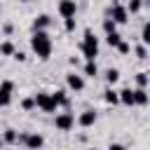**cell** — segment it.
<instances>
[{
  "label": "cell",
  "mask_w": 150,
  "mask_h": 150,
  "mask_svg": "<svg viewBox=\"0 0 150 150\" xmlns=\"http://www.w3.org/2000/svg\"><path fill=\"white\" fill-rule=\"evenodd\" d=\"M2 145H5V141H2V136H0V150H2Z\"/></svg>",
  "instance_id": "obj_31"
},
{
  "label": "cell",
  "mask_w": 150,
  "mask_h": 150,
  "mask_svg": "<svg viewBox=\"0 0 150 150\" xmlns=\"http://www.w3.org/2000/svg\"><path fill=\"white\" fill-rule=\"evenodd\" d=\"M0 9H2V7H0Z\"/></svg>",
  "instance_id": "obj_34"
},
{
  "label": "cell",
  "mask_w": 150,
  "mask_h": 150,
  "mask_svg": "<svg viewBox=\"0 0 150 150\" xmlns=\"http://www.w3.org/2000/svg\"><path fill=\"white\" fill-rule=\"evenodd\" d=\"M49 23H52L49 14H40V16H35V21H33V30H47Z\"/></svg>",
  "instance_id": "obj_11"
},
{
  "label": "cell",
  "mask_w": 150,
  "mask_h": 150,
  "mask_svg": "<svg viewBox=\"0 0 150 150\" xmlns=\"http://www.w3.org/2000/svg\"><path fill=\"white\" fill-rule=\"evenodd\" d=\"M96 117H98L96 110L89 108V110H84V112L77 117V124H80V127H94V124H96Z\"/></svg>",
  "instance_id": "obj_10"
},
{
  "label": "cell",
  "mask_w": 150,
  "mask_h": 150,
  "mask_svg": "<svg viewBox=\"0 0 150 150\" xmlns=\"http://www.w3.org/2000/svg\"><path fill=\"white\" fill-rule=\"evenodd\" d=\"M148 82H150V73H138V75H136V84H138V87H145Z\"/></svg>",
  "instance_id": "obj_23"
},
{
  "label": "cell",
  "mask_w": 150,
  "mask_h": 150,
  "mask_svg": "<svg viewBox=\"0 0 150 150\" xmlns=\"http://www.w3.org/2000/svg\"><path fill=\"white\" fill-rule=\"evenodd\" d=\"M30 49L35 52V56L40 61H47L52 56V38L47 35V30H35L30 38Z\"/></svg>",
  "instance_id": "obj_1"
},
{
  "label": "cell",
  "mask_w": 150,
  "mask_h": 150,
  "mask_svg": "<svg viewBox=\"0 0 150 150\" xmlns=\"http://www.w3.org/2000/svg\"><path fill=\"white\" fill-rule=\"evenodd\" d=\"M103 98H105V103L115 105V103H120V91H115V89H105V91H103Z\"/></svg>",
  "instance_id": "obj_14"
},
{
  "label": "cell",
  "mask_w": 150,
  "mask_h": 150,
  "mask_svg": "<svg viewBox=\"0 0 150 150\" xmlns=\"http://www.w3.org/2000/svg\"><path fill=\"white\" fill-rule=\"evenodd\" d=\"M75 16H70V19H66V30H75Z\"/></svg>",
  "instance_id": "obj_29"
},
{
  "label": "cell",
  "mask_w": 150,
  "mask_h": 150,
  "mask_svg": "<svg viewBox=\"0 0 150 150\" xmlns=\"http://www.w3.org/2000/svg\"><path fill=\"white\" fill-rule=\"evenodd\" d=\"M108 150H127V148H124L122 143H110V145H108Z\"/></svg>",
  "instance_id": "obj_30"
},
{
  "label": "cell",
  "mask_w": 150,
  "mask_h": 150,
  "mask_svg": "<svg viewBox=\"0 0 150 150\" xmlns=\"http://www.w3.org/2000/svg\"><path fill=\"white\" fill-rule=\"evenodd\" d=\"M54 127H56L59 131H70V129L75 127V117H73V112H59V115L54 117Z\"/></svg>",
  "instance_id": "obj_5"
},
{
  "label": "cell",
  "mask_w": 150,
  "mask_h": 150,
  "mask_svg": "<svg viewBox=\"0 0 150 150\" xmlns=\"http://www.w3.org/2000/svg\"><path fill=\"white\" fill-rule=\"evenodd\" d=\"M110 19H112L115 23H127V21H129V9H127L124 5H120V2H115L112 9H110Z\"/></svg>",
  "instance_id": "obj_7"
},
{
  "label": "cell",
  "mask_w": 150,
  "mask_h": 150,
  "mask_svg": "<svg viewBox=\"0 0 150 150\" xmlns=\"http://www.w3.org/2000/svg\"><path fill=\"white\" fill-rule=\"evenodd\" d=\"M19 143H23L26 145V150H40L42 145H45V138L40 136V134H30V131H23V134H19Z\"/></svg>",
  "instance_id": "obj_4"
},
{
  "label": "cell",
  "mask_w": 150,
  "mask_h": 150,
  "mask_svg": "<svg viewBox=\"0 0 150 150\" xmlns=\"http://www.w3.org/2000/svg\"><path fill=\"white\" fill-rule=\"evenodd\" d=\"M105 80H108V84H115V82L120 80V70H117V68H108V70H105Z\"/></svg>",
  "instance_id": "obj_19"
},
{
  "label": "cell",
  "mask_w": 150,
  "mask_h": 150,
  "mask_svg": "<svg viewBox=\"0 0 150 150\" xmlns=\"http://www.w3.org/2000/svg\"><path fill=\"white\" fill-rule=\"evenodd\" d=\"M35 105H38V103H35V96H33V98H23V101H21V108H23V110H33Z\"/></svg>",
  "instance_id": "obj_25"
},
{
  "label": "cell",
  "mask_w": 150,
  "mask_h": 150,
  "mask_svg": "<svg viewBox=\"0 0 150 150\" xmlns=\"http://www.w3.org/2000/svg\"><path fill=\"white\" fill-rule=\"evenodd\" d=\"M12 59H16V61H21V63H23V61H26V59H28V56H26V52H21V49H16V52H14V56H12Z\"/></svg>",
  "instance_id": "obj_28"
},
{
  "label": "cell",
  "mask_w": 150,
  "mask_h": 150,
  "mask_svg": "<svg viewBox=\"0 0 150 150\" xmlns=\"http://www.w3.org/2000/svg\"><path fill=\"white\" fill-rule=\"evenodd\" d=\"M14 52H16V49H14V45H12L9 40L0 45V54H2V56H14Z\"/></svg>",
  "instance_id": "obj_18"
},
{
  "label": "cell",
  "mask_w": 150,
  "mask_h": 150,
  "mask_svg": "<svg viewBox=\"0 0 150 150\" xmlns=\"http://www.w3.org/2000/svg\"><path fill=\"white\" fill-rule=\"evenodd\" d=\"M148 101H150V96H148V91H145L143 87L134 89V103H136V105H148Z\"/></svg>",
  "instance_id": "obj_12"
},
{
  "label": "cell",
  "mask_w": 150,
  "mask_h": 150,
  "mask_svg": "<svg viewBox=\"0 0 150 150\" xmlns=\"http://www.w3.org/2000/svg\"><path fill=\"white\" fill-rule=\"evenodd\" d=\"M136 56H138V59H145V56H148V49H145L143 45H138V47H136Z\"/></svg>",
  "instance_id": "obj_27"
},
{
  "label": "cell",
  "mask_w": 150,
  "mask_h": 150,
  "mask_svg": "<svg viewBox=\"0 0 150 150\" xmlns=\"http://www.w3.org/2000/svg\"><path fill=\"white\" fill-rule=\"evenodd\" d=\"M120 103H124V105H136V103H134V89H122V91H120Z\"/></svg>",
  "instance_id": "obj_13"
},
{
  "label": "cell",
  "mask_w": 150,
  "mask_h": 150,
  "mask_svg": "<svg viewBox=\"0 0 150 150\" xmlns=\"http://www.w3.org/2000/svg\"><path fill=\"white\" fill-rule=\"evenodd\" d=\"M84 75H87V77H96V75H98L96 61H87V63H84Z\"/></svg>",
  "instance_id": "obj_16"
},
{
  "label": "cell",
  "mask_w": 150,
  "mask_h": 150,
  "mask_svg": "<svg viewBox=\"0 0 150 150\" xmlns=\"http://www.w3.org/2000/svg\"><path fill=\"white\" fill-rule=\"evenodd\" d=\"M52 96H54V101H56L59 105H68V96H66V91H63V89H56Z\"/></svg>",
  "instance_id": "obj_20"
},
{
  "label": "cell",
  "mask_w": 150,
  "mask_h": 150,
  "mask_svg": "<svg viewBox=\"0 0 150 150\" xmlns=\"http://www.w3.org/2000/svg\"><path fill=\"white\" fill-rule=\"evenodd\" d=\"M12 91H14V82L12 80L0 82V108H5V105L12 103Z\"/></svg>",
  "instance_id": "obj_6"
},
{
  "label": "cell",
  "mask_w": 150,
  "mask_h": 150,
  "mask_svg": "<svg viewBox=\"0 0 150 150\" xmlns=\"http://www.w3.org/2000/svg\"><path fill=\"white\" fill-rule=\"evenodd\" d=\"M105 42H108L110 47H115V49H117V45L122 42V35H120L117 30H115V33H108V35H105Z\"/></svg>",
  "instance_id": "obj_17"
},
{
  "label": "cell",
  "mask_w": 150,
  "mask_h": 150,
  "mask_svg": "<svg viewBox=\"0 0 150 150\" xmlns=\"http://www.w3.org/2000/svg\"><path fill=\"white\" fill-rule=\"evenodd\" d=\"M141 40H143V45H150V21L143 26V30H141Z\"/></svg>",
  "instance_id": "obj_24"
},
{
  "label": "cell",
  "mask_w": 150,
  "mask_h": 150,
  "mask_svg": "<svg viewBox=\"0 0 150 150\" xmlns=\"http://www.w3.org/2000/svg\"><path fill=\"white\" fill-rule=\"evenodd\" d=\"M66 84H68V89H73V91H82V89H84V77L77 75V73H68V75H66Z\"/></svg>",
  "instance_id": "obj_9"
},
{
  "label": "cell",
  "mask_w": 150,
  "mask_h": 150,
  "mask_svg": "<svg viewBox=\"0 0 150 150\" xmlns=\"http://www.w3.org/2000/svg\"><path fill=\"white\" fill-rule=\"evenodd\" d=\"M2 141H5V143H19L16 129H5V131H2Z\"/></svg>",
  "instance_id": "obj_15"
},
{
  "label": "cell",
  "mask_w": 150,
  "mask_h": 150,
  "mask_svg": "<svg viewBox=\"0 0 150 150\" xmlns=\"http://www.w3.org/2000/svg\"><path fill=\"white\" fill-rule=\"evenodd\" d=\"M35 103H38V108L42 112H56V108H59V103L54 101V96L49 91H38L35 94Z\"/></svg>",
  "instance_id": "obj_3"
},
{
  "label": "cell",
  "mask_w": 150,
  "mask_h": 150,
  "mask_svg": "<svg viewBox=\"0 0 150 150\" xmlns=\"http://www.w3.org/2000/svg\"><path fill=\"white\" fill-rule=\"evenodd\" d=\"M117 52H120V54H129V52H131V47H129V42H124V40H122V42L117 45Z\"/></svg>",
  "instance_id": "obj_26"
},
{
  "label": "cell",
  "mask_w": 150,
  "mask_h": 150,
  "mask_svg": "<svg viewBox=\"0 0 150 150\" xmlns=\"http://www.w3.org/2000/svg\"><path fill=\"white\" fill-rule=\"evenodd\" d=\"M80 49H82V54H84L87 61H94V59L98 56V40H96V35H94L89 28L84 30V40H82Z\"/></svg>",
  "instance_id": "obj_2"
},
{
  "label": "cell",
  "mask_w": 150,
  "mask_h": 150,
  "mask_svg": "<svg viewBox=\"0 0 150 150\" xmlns=\"http://www.w3.org/2000/svg\"><path fill=\"white\" fill-rule=\"evenodd\" d=\"M75 12H77V2H75V0H61V2H59V14H61L63 19L75 16Z\"/></svg>",
  "instance_id": "obj_8"
},
{
  "label": "cell",
  "mask_w": 150,
  "mask_h": 150,
  "mask_svg": "<svg viewBox=\"0 0 150 150\" xmlns=\"http://www.w3.org/2000/svg\"><path fill=\"white\" fill-rule=\"evenodd\" d=\"M141 7H143V0H129V2H127L129 14H138V12H141Z\"/></svg>",
  "instance_id": "obj_21"
},
{
  "label": "cell",
  "mask_w": 150,
  "mask_h": 150,
  "mask_svg": "<svg viewBox=\"0 0 150 150\" xmlns=\"http://www.w3.org/2000/svg\"><path fill=\"white\" fill-rule=\"evenodd\" d=\"M19 2H30V0H19Z\"/></svg>",
  "instance_id": "obj_32"
},
{
  "label": "cell",
  "mask_w": 150,
  "mask_h": 150,
  "mask_svg": "<svg viewBox=\"0 0 150 150\" xmlns=\"http://www.w3.org/2000/svg\"><path fill=\"white\" fill-rule=\"evenodd\" d=\"M103 30H105V35H108V33H115V30H117V23H115L112 19H103Z\"/></svg>",
  "instance_id": "obj_22"
},
{
  "label": "cell",
  "mask_w": 150,
  "mask_h": 150,
  "mask_svg": "<svg viewBox=\"0 0 150 150\" xmlns=\"http://www.w3.org/2000/svg\"><path fill=\"white\" fill-rule=\"evenodd\" d=\"M148 5H150V0H148Z\"/></svg>",
  "instance_id": "obj_33"
}]
</instances>
